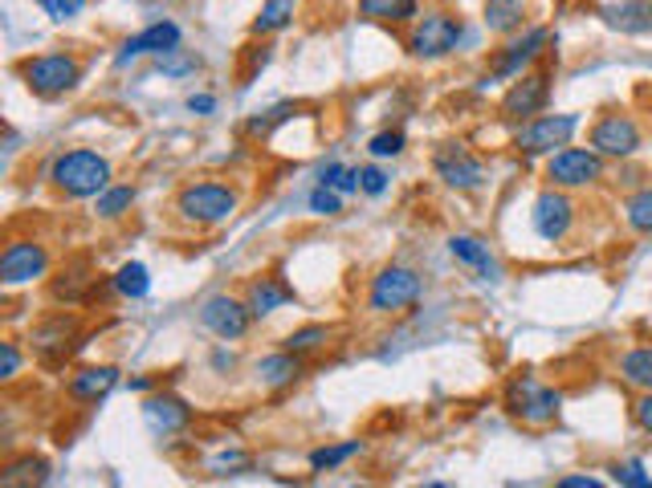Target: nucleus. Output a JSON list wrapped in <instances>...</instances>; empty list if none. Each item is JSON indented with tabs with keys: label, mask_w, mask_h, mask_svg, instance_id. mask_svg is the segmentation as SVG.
<instances>
[{
	"label": "nucleus",
	"mask_w": 652,
	"mask_h": 488,
	"mask_svg": "<svg viewBox=\"0 0 652 488\" xmlns=\"http://www.w3.org/2000/svg\"><path fill=\"white\" fill-rule=\"evenodd\" d=\"M49 183L62 192L65 199H98L110 187V163L107 155L74 147L53 159L49 168Z\"/></svg>",
	"instance_id": "obj_1"
},
{
	"label": "nucleus",
	"mask_w": 652,
	"mask_h": 488,
	"mask_svg": "<svg viewBox=\"0 0 652 488\" xmlns=\"http://www.w3.org/2000/svg\"><path fill=\"white\" fill-rule=\"evenodd\" d=\"M502 407L510 412V419L527 427H551L563 412V391H555L551 382L534 379V375H518L506 382Z\"/></svg>",
	"instance_id": "obj_2"
},
{
	"label": "nucleus",
	"mask_w": 652,
	"mask_h": 488,
	"mask_svg": "<svg viewBox=\"0 0 652 488\" xmlns=\"http://www.w3.org/2000/svg\"><path fill=\"white\" fill-rule=\"evenodd\" d=\"M237 192L229 183L217 180H201V183H188L180 187L176 196V212L184 216L188 224H201V229H213V224H225L229 216L237 212Z\"/></svg>",
	"instance_id": "obj_3"
},
{
	"label": "nucleus",
	"mask_w": 652,
	"mask_h": 488,
	"mask_svg": "<svg viewBox=\"0 0 652 488\" xmlns=\"http://www.w3.org/2000/svg\"><path fill=\"white\" fill-rule=\"evenodd\" d=\"M466 37V21L452 13H424L412 21V33H408V53L420 61H440L457 53Z\"/></svg>",
	"instance_id": "obj_4"
},
{
	"label": "nucleus",
	"mask_w": 652,
	"mask_h": 488,
	"mask_svg": "<svg viewBox=\"0 0 652 488\" xmlns=\"http://www.w3.org/2000/svg\"><path fill=\"white\" fill-rule=\"evenodd\" d=\"M21 77L33 94L41 98H62L82 82V61L70 53H41V58L21 61Z\"/></svg>",
	"instance_id": "obj_5"
},
{
	"label": "nucleus",
	"mask_w": 652,
	"mask_h": 488,
	"mask_svg": "<svg viewBox=\"0 0 652 488\" xmlns=\"http://www.w3.org/2000/svg\"><path fill=\"white\" fill-rule=\"evenodd\" d=\"M420 293H424V281H420L416 269L388 265V269L375 273L367 305H372V314H405V309H412L420 302Z\"/></svg>",
	"instance_id": "obj_6"
},
{
	"label": "nucleus",
	"mask_w": 652,
	"mask_h": 488,
	"mask_svg": "<svg viewBox=\"0 0 652 488\" xmlns=\"http://www.w3.org/2000/svg\"><path fill=\"white\" fill-rule=\"evenodd\" d=\"M575 131H579V114H534L518 126L514 147L522 155H555L571 143Z\"/></svg>",
	"instance_id": "obj_7"
},
{
	"label": "nucleus",
	"mask_w": 652,
	"mask_h": 488,
	"mask_svg": "<svg viewBox=\"0 0 652 488\" xmlns=\"http://www.w3.org/2000/svg\"><path fill=\"white\" fill-rule=\"evenodd\" d=\"M546 180L555 187H567V192H579V187H591V183L604 180V155L591 151V147H563L546 159Z\"/></svg>",
	"instance_id": "obj_8"
},
{
	"label": "nucleus",
	"mask_w": 652,
	"mask_h": 488,
	"mask_svg": "<svg viewBox=\"0 0 652 488\" xmlns=\"http://www.w3.org/2000/svg\"><path fill=\"white\" fill-rule=\"evenodd\" d=\"M588 147L591 151H600L604 159H632L640 151V126L632 114H620V110H612L604 119H595L588 135Z\"/></svg>",
	"instance_id": "obj_9"
},
{
	"label": "nucleus",
	"mask_w": 652,
	"mask_h": 488,
	"mask_svg": "<svg viewBox=\"0 0 652 488\" xmlns=\"http://www.w3.org/2000/svg\"><path fill=\"white\" fill-rule=\"evenodd\" d=\"M546 46H551V29H527L522 37H514V41H506V46L497 49L494 61H490V77H494V82L522 77L534 61L543 58Z\"/></svg>",
	"instance_id": "obj_10"
},
{
	"label": "nucleus",
	"mask_w": 652,
	"mask_h": 488,
	"mask_svg": "<svg viewBox=\"0 0 652 488\" xmlns=\"http://www.w3.org/2000/svg\"><path fill=\"white\" fill-rule=\"evenodd\" d=\"M530 224H534V232L543 236V241L559 244L571 236L575 229V204L571 196H567V187H546V192H539V199H534V212H530Z\"/></svg>",
	"instance_id": "obj_11"
},
{
	"label": "nucleus",
	"mask_w": 652,
	"mask_h": 488,
	"mask_svg": "<svg viewBox=\"0 0 652 488\" xmlns=\"http://www.w3.org/2000/svg\"><path fill=\"white\" fill-rule=\"evenodd\" d=\"M49 273V253L46 244L37 241H9L4 244V257H0V281L9 290H21V285H33Z\"/></svg>",
	"instance_id": "obj_12"
},
{
	"label": "nucleus",
	"mask_w": 652,
	"mask_h": 488,
	"mask_svg": "<svg viewBox=\"0 0 652 488\" xmlns=\"http://www.w3.org/2000/svg\"><path fill=\"white\" fill-rule=\"evenodd\" d=\"M551 102V74H522L510 82V90L502 94L497 114L510 122H527L534 114H543Z\"/></svg>",
	"instance_id": "obj_13"
},
{
	"label": "nucleus",
	"mask_w": 652,
	"mask_h": 488,
	"mask_svg": "<svg viewBox=\"0 0 652 488\" xmlns=\"http://www.w3.org/2000/svg\"><path fill=\"white\" fill-rule=\"evenodd\" d=\"M201 326L208 330V334H217L220 342H237V338L249 334L253 309H249V302H237V297H229V293H217V297H204Z\"/></svg>",
	"instance_id": "obj_14"
},
{
	"label": "nucleus",
	"mask_w": 652,
	"mask_h": 488,
	"mask_svg": "<svg viewBox=\"0 0 652 488\" xmlns=\"http://www.w3.org/2000/svg\"><path fill=\"white\" fill-rule=\"evenodd\" d=\"M433 171L457 192H478L485 183V163L473 151H466L461 143H440L433 151Z\"/></svg>",
	"instance_id": "obj_15"
},
{
	"label": "nucleus",
	"mask_w": 652,
	"mask_h": 488,
	"mask_svg": "<svg viewBox=\"0 0 652 488\" xmlns=\"http://www.w3.org/2000/svg\"><path fill=\"white\" fill-rule=\"evenodd\" d=\"M180 37H184V33H180L176 21H156V25H147L140 37H126L114 65H131V61H140V58H164L171 49H180Z\"/></svg>",
	"instance_id": "obj_16"
},
{
	"label": "nucleus",
	"mask_w": 652,
	"mask_h": 488,
	"mask_svg": "<svg viewBox=\"0 0 652 488\" xmlns=\"http://www.w3.org/2000/svg\"><path fill=\"white\" fill-rule=\"evenodd\" d=\"M143 424L156 436H176V431H184L192 424V407L180 395H152L143 399Z\"/></svg>",
	"instance_id": "obj_17"
},
{
	"label": "nucleus",
	"mask_w": 652,
	"mask_h": 488,
	"mask_svg": "<svg viewBox=\"0 0 652 488\" xmlns=\"http://www.w3.org/2000/svg\"><path fill=\"white\" fill-rule=\"evenodd\" d=\"M604 25L624 37H649L652 33V0H616L600 9Z\"/></svg>",
	"instance_id": "obj_18"
},
{
	"label": "nucleus",
	"mask_w": 652,
	"mask_h": 488,
	"mask_svg": "<svg viewBox=\"0 0 652 488\" xmlns=\"http://www.w3.org/2000/svg\"><path fill=\"white\" fill-rule=\"evenodd\" d=\"M114 387H119V370H114V366H86V370H79L74 379L65 382V395L79 399V403H98V399H107Z\"/></svg>",
	"instance_id": "obj_19"
},
{
	"label": "nucleus",
	"mask_w": 652,
	"mask_h": 488,
	"mask_svg": "<svg viewBox=\"0 0 652 488\" xmlns=\"http://www.w3.org/2000/svg\"><path fill=\"white\" fill-rule=\"evenodd\" d=\"M245 302L253 309V318H269V314H278L281 305L294 302V290L281 277H257V281H249Z\"/></svg>",
	"instance_id": "obj_20"
},
{
	"label": "nucleus",
	"mask_w": 652,
	"mask_h": 488,
	"mask_svg": "<svg viewBox=\"0 0 652 488\" xmlns=\"http://www.w3.org/2000/svg\"><path fill=\"white\" fill-rule=\"evenodd\" d=\"M527 13H530L527 0H485L482 25L490 33H497V37H514V33H522V25H527Z\"/></svg>",
	"instance_id": "obj_21"
},
{
	"label": "nucleus",
	"mask_w": 652,
	"mask_h": 488,
	"mask_svg": "<svg viewBox=\"0 0 652 488\" xmlns=\"http://www.w3.org/2000/svg\"><path fill=\"white\" fill-rule=\"evenodd\" d=\"M298 375H302V354H294V351L265 354L262 363H257V382L269 387V391H281V387L298 382Z\"/></svg>",
	"instance_id": "obj_22"
},
{
	"label": "nucleus",
	"mask_w": 652,
	"mask_h": 488,
	"mask_svg": "<svg viewBox=\"0 0 652 488\" xmlns=\"http://www.w3.org/2000/svg\"><path fill=\"white\" fill-rule=\"evenodd\" d=\"M449 253L461 260V265H469L473 273H482V277H494L497 273L494 257H490V244H482L478 236H452Z\"/></svg>",
	"instance_id": "obj_23"
},
{
	"label": "nucleus",
	"mask_w": 652,
	"mask_h": 488,
	"mask_svg": "<svg viewBox=\"0 0 652 488\" xmlns=\"http://www.w3.org/2000/svg\"><path fill=\"white\" fill-rule=\"evenodd\" d=\"M359 13L372 21H388V25H405L420 16V4L416 0H359Z\"/></svg>",
	"instance_id": "obj_24"
},
{
	"label": "nucleus",
	"mask_w": 652,
	"mask_h": 488,
	"mask_svg": "<svg viewBox=\"0 0 652 488\" xmlns=\"http://www.w3.org/2000/svg\"><path fill=\"white\" fill-rule=\"evenodd\" d=\"M620 379L637 391H652V346H632L620 354Z\"/></svg>",
	"instance_id": "obj_25"
},
{
	"label": "nucleus",
	"mask_w": 652,
	"mask_h": 488,
	"mask_svg": "<svg viewBox=\"0 0 652 488\" xmlns=\"http://www.w3.org/2000/svg\"><path fill=\"white\" fill-rule=\"evenodd\" d=\"M49 464L41 456H16L0 468V485H46Z\"/></svg>",
	"instance_id": "obj_26"
},
{
	"label": "nucleus",
	"mask_w": 652,
	"mask_h": 488,
	"mask_svg": "<svg viewBox=\"0 0 652 488\" xmlns=\"http://www.w3.org/2000/svg\"><path fill=\"white\" fill-rule=\"evenodd\" d=\"M294 9H298V0H262V13L253 16V33L262 37V33L286 29V25L294 21Z\"/></svg>",
	"instance_id": "obj_27"
},
{
	"label": "nucleus",
	"mask_w": 652,
	"mask_h": 488,
	"mask_svg": "<svg viewBox=\"0 0 652 488\" xmlns=\"http://www.w3.org/2000/svg\"><path fill=\"white\" fill-rule=\"evenodd\" d=\"M131 204H135V187L131 183H110L107 192L94 199V212L102 220H119V216L131 212Z\"/></svg>",
	"instance_id": "obj_28"
},
{
	"label": "nucleus",
	"mask_w": 652,
	"mask_h": 488,
	"mask_svg": "<svg viewBox=\"0 0 652 488\" xmlns=\"http://www.w3.org/2000/svg\"><path fill=\"white\" fill-rule=\"evenodd\" d=\"M114 290L123 293V297H147V293H152V273H147V265L126 260L123 269L114 273Z\"/></svg>",
	"instance_id": "obj_29"
},
{
	"label": "nucleus",
	"mask_w": 652,
	"mask_h": 488,
	"mask_svg": "<svg viewBox=\"0 0 652 488\" xmlns=\"http://www.w3.org/2000/svg\"><path fill=\"white\" fill-rule=\"evenodd\" d=\"M359 452H363V443H359V440L330 443V448H314V452H311V468H314V473H330V468L347 464V460L359 456Z\"/></svg>",
	"instance_id": "obj_30"
},
{
	"label": "nucleus",
	"mask_w": 652,
	"mask_h": 488,
	"mask_svg": "<svg viewBox=\"0 0 652 488\" xmlns=\"http://www.w3.org/2000/svg\"><path fill=\"white\" fill-rule=\"evenodd\" d=\"M624 220H628V229L632 232L652 236V187H640L637 196H628V204H624Z\"/></svg>",
	"instance_id": "obj_31"
},
{
	"label": "nucleus",
	"mask_w": 652,
	"mask_h": 488,
	"mask_svg": "<svg viewBox=\"0 0 652 488\" xmlns=\"http://www.w3.org/2000/svg\"><path fill=\"white\" fill-rule=\"evenodd\" d=\"M326 342H330V330H326V326H302V330H294V334L286 338V351L311 354L318 351V346H326Z\"/></svg>",
	"instance_id": "obj_32"
},
{
	"label": "nucleus",
	"mask_w": 652,
	"mask_h": 488,
	"mask_svg": "<svg viewBox=\"0 0 652 488\" xmlns=\"http://www.w3.org/2000/svg\"><path fill=\"white\" fill-rule=\"evenodd\" d=\"M318 183L335 187V192H342V196H351V192H359V171L342 168V163H326L323 175H318Z\"/></svg>",
	"instance_id": "obj_33"
},
{
	"label": "nucleus",
	"mask_w": 652,
	"mask_h": 488,
	"mask_svg": "<svg viewBox=\"0 0 652 488\" xmlns=\"http://www.w3.org/2000/svg\"><path fill=\"white\" fill-rule=\"evenodd\" d=\"M196 70H201V58L188 53V49H171V53L159 58V74H168V77H184V74H196Z\"/></svg>",
	"instance_id": "obj_34"
},
{
	"label": "nucleus",
	"mask_w": 652,
	"mask_h": 488,
	"mask_svg": "<svg viewBox=\"0 0 652 488\" xmlns=\"http://www.w3.org/2000/svg\"><path fill=\"white\" fill-rule=\"evenodd\" d=\"M405 147H408L405 131H379V135L367 143L372 159H396V155H405Z\"/></svg>",
	"instance_id": "obj_35"
},
{
	"label": "nucleus",
	"mask_w": 652,
	"mask_h": 488,
	"mask_svg": "<svg viewBox=\"0 0 652 488\" xmlns=\"http://www.w3.org/2000/svg\"><path fill=\"white\" fill-rule=\"evenodd\" d=\"M616 485H628V488H652V476L644 473V464L640 460H624V464H612L607 468Z\"/></svg>",
	"instance_id": "obj_36"
},
{
	"label": "nucleus",
	"mask_w": 652,
	"mask_h": 488,
	"mask_svg": "<svg viewBox=\"0 0 652 488\" xmlns=\"http://www.w3.org/2000/svg\"><path fill=\"white\" fill-rule=\"evenodd\" d=\"M311 212L314 216H339L342 212V192H335V187H326V183H318L311 192Z\"/></svg>",
	"instance_id": "obj_37"
},
{
	"label": "nucleus",
	"mask_w": 652,
	"mask_h": 488,
	"mask_svg": "<svg viewBox=\"0 0 652 488\" xmlns=\"http://www.w3.org/2000/svg\"><path fill=\"white\" fill-rule=\"evenodd\" d=\"M41 13L49 16V21H58V25H65V21H74V16L86 9V0H33Z\"/></svg>",
	"instance_id": "obj_38"
},
{
	"label": "nucleus",
	"mask_w": 652,
	"mask_h": 488,
	"mask_svg": "<svg viewBox=\"0 0 652 488\" xmlns=\"http://www.w3.org/2000/svg\"><path fill=\"white\" fill-rule=\"evenodd\" d=\"M290 114H298V107H290V102H281V107H274V110H265L262 119H253L249 122V135H269V131H274V126H278V122H286L290 119Z\"/></svg>",
	"instance_id": "obj_39"
},
{
	"label": "nucleus",
	"mask_w": 652,
	"mask_h": 488,
	"mask_svg": "<svg viewBox=\"0 0 652 488\" xmlns=\"http://www.w3.org/2000/svg\"><path fill=\"white\" fill-rule=\"evenodd\" d=\"M359 192L363 196H384L388 192V175L379 168H359Z\"/></svg>",
	"instance_id": "obj_40"
},
{
	"label": "nucleus",
	"mask_w": 652,
	"mask_h": 488,
	"mask_svg": "<svg viewBox=\"0 0 652 488\" xmlns=\"http://www.w3.org/2000/svg\"><path fill=\"white\" fill-rule=\"evenodd\" d=\"M16 370H21V351H16V342H0V379L4 382L16 379Z\"/></svg>",
	"instance_id": "obj_41"
},
{
	"label": "nucleus",
	"mask_w": 652,
	"mask_h": 488,
	"mask_svg": "<svg viewBox=\"0 0 652 488\" xmlns=\"http://www.w3.org/2000/svg\"><path fill=\"white\" fill-rule=\"evenodd\" d=\"M237 468H249L245 452H225V456L213 460V473L217 476H237Z\"/></svg>",
	"instance_id": "obj_42"
},
{
	"label": "nucleus",
	"mask_w": 652,
	"mask_h": 488,
	"mask_svg": "<svg viewBox=\"0 0 652 488\" xmlns=\"http://www.w3.org/2000/svg\"><path fill=\"white\" fill-rule=\"evenodd\" d=\"M632 419H637V427L644 431V436H652V391H644V395L637 399V407H632Z\"/></svg>",
	"instance_id": "obj_43"
},
{
	"label": "nucleus",
	"mask_w": 652,
	"mask_h": 488,
	"mask_svg": "<svg viewBox=\"0 0 652 488\" xmlns=\"http://www.w3.org/2000/svg\"><path fill=\"white\" fill-rule=\"evenodd\" d=\"M188 110L208 119V114H217V98H213V94H192V98H188Z\"/></svg>",
	"instance_id": "obj_44"
},
{
	"label": "nucleus",
	"mask_w": 652,
	"mask_h": 488,
	"mask_svg": "<svg viewBox=\"0 0 652 488\" xmlns=\"http://www.w3.org/2000/svg\"><path fill=\"white\" fill-rule=\"evenodd\" d=\"M559 488H600V480L595 476H563Z\"/></svg>",
	"instance_id": "obj_45"
},
{
	"label": "nucleus",
	"mask_w": 652,
	"mask_h": 488,
	"mask_svg": "<svg viewBox=\"0 0 652 488\" xmlns=\"http://www.w3.org/2000/svg\"><path fill=\"white\" fill-rule=\"evenodd\" d=\"M131 391H152V379L140 375V379H131Z\"/></svg>",
	"instance_id": "obj_46"
}]
</instances>
